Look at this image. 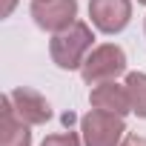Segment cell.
Returning <instances> with one entry per match:
<instances>
[{
    "instance_id": "cell-1",
    "label": "cell",
    "mask_w": 146,
    "mask_h": 146,
    "mask_svg": "<svg viewBox=\"0 0 146 146\" xmlns=\"http://www.w3.org/2000/svg\"><path fill=\"white\" fill-rule=\"evenodd\" d=\"M92 29L80 20H75L69 29L57 32L49 43V52H52V60L60 66V69H80L89 49H92Z\"/></svg>"
},
{
    "instance_id": "cell-2",
    "label": "cell",
    "mask_w": 146,
    "mask_h": 146,
    "mask_svg": "<svg viewBox=\"0 0 146 146\" xmlns=\"http://www.w3.org/2000/svg\"><path fill=\"white\" fill-rule=\"evenodd\" d=\"M123 69H126L123 49L115 43H103L86 54V60L80 66V75L89 86H98V83H106V80H115L117 75H123Z\"/></svg>"
},
{
    "instance_id": "cell-3",
    "label": "cell",
    "mask_w": 146,
    "mask_h": 146,
    "mask_svg": "<svg viewBox=\"0 0 146 146\" xmlns=\"http://www.w3.org/2000/svg\"><path fill=\"white\" fill-rule=\"evenodd\" d=\"M80 132H83V143L86 146H120V137L126 132L123 115H112V112H103V109H92L80 120Z\"/></svg>"
},
{
    "instance_id": "cell-4",
    "label": "cell",
    "mask_w": 146,
    "mask_h": 146,
    "mask_svg": "<svg viewBox=\"0 0 146 146\" xmlns=\"http://www.w3.org/2000/svg\"><path fill=\"white\" fill-rule=\"evenodd\" d=\"M75 15H78V0H35L32 3L35 23L54 35L75 23Z\"/></svg>"
},
{
    "instance_id": "cell-5",
    "label": "cell",
    "mask_w": 146,
    "mask_h": 146,
    "mask_svg": "<svg viewBox=\"0 0 146 146\" xmlns=\"http://www.w3.org/2000/svg\"><path fill=\"white\" fill-rule=\"evenodd\" d=\"M89 17L103 35H117L132 17L129 0H89Z\"/></svg>"
},
{
    "instance_id": "cell-6",
    "label": "cell",
    "mask_w": 146,
    "mask_h": 146,
    "mask_svg": "<svg viewBox=\"0 0 146 146\" xmlns=\"http://www.w3.org/2000/svg\"><path fill=\"white\" fill-rule=\"evenodd\" d=\"M9 98H12L15 115H17L23 123H29V126H40V123H46V120L52 117V109H49L46 98H43L40 92H35V89L20 86V89L9 92Z\"/></svg>"
},
{
    "instance_id": "cell-7",
    "label": "cell",
    "mask_w": 146,
    "mask_h": 146,
    "mask_svg": "<svg viewBox=\"0 0 146 146\" xmlns=\"http://www.w3.org/2000/svg\"><path fill=\"white\" fill-rule=\"evenodd\" d=\"M0 146H32L29 123H23L15 115L9 95L0 100Z\"/></svg>"
},
{
    "instance_id": "cell-8",
    "label": "cell",
    "mask_w": 146,
    "mask_h": 146,
    "mask_svg": "<svg viewBox=\"0 0 146 146\" xmlns=\"http://www.w3.org/2000/svg\"><path fill=\"white\" fill-rule=\"evenodd\" d=\"M89 100H92V109H103V112H112V115H126V112H132L126 86H117L115 80L98 83V86L92 89Z\"/></svg>"
},
{
    "instance_id": "cell-9",
    "label": "cell",
    "mask_w": 146,
    "mask_h": 146,
    "mask_svg": "<svg viewBox=\"0 0 146 146\" xmlns=\"http://www.w3.org/2000/svg\"><path fill=\"white\" fill-rule=\"evenodd\" d=\"M123 86H126V92H129L132 112H135L137 117H146V75H143V72H129Z\"/></svg>"
},
{
    "instance_id": "cell-10",
    "label": "cell",
    "mask_w": 146,
    "mask_h": 146,
    "mask_svg": "<svg viewBox=\"0 0 146 146\" xmlns=\"http://www.w3.org/2000/svg\"><path fill=\"white\" fill-rule=\"evenodd\" d=\"M40 146H80V137L75 132H60V135H49Z\"/></svg>"
},
{
    "instance_id": "cell-11",
    "label": "cell",
    "mask_w": 146,
    "mask_h": 146,
    "mask_svg": "<svg viewBox=\"0 0 146 146\" xmlns=\"http://www.w3.org/2000/svg\"><path fill=\"white\" fill-rule=\"evenodd\" d=\"M120 146H146V137H140V135H126V140H123Z\"/></svg>"
},
{
    "instance_id": "cell-12",
    "label": "cell",
    "mask_w": 146,
    "mask_h": 146,
    "mask_svg": "<svg viewBox=\"0 0 146 146\" xmlns=\"http://www.w3.org/2000/svg\"><path fill=\"white\" fill-rule=\"evenodd\" d=\"M12 6H15V0H6V6H3V17H6L9 12H12Z\"/></svg>"
},
{
    "instance_id": "cell-13",
    "label": "cell",
    "mask_w": 146,
    "mask_h": 146,
    "mask_svg": "<svg viewBox=\"0 0 146 146\" xmlns=\"http://www.w3.org/2000/svg\"><path fill=\"white\" fill-rule=\"evenodd\" d=\"M137 3H143V6H146V0H137Z\"/></svg>"
}]
</instances>
